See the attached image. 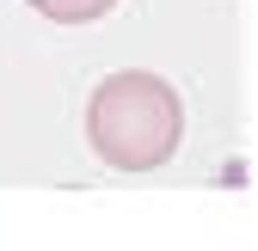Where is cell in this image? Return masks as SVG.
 Wrapping results in <instances>:
<instances>
[{
    "instance_id": "1",
    "label": "cell",
    "mask_w": 258,
    "mask_h": 251,
    "mask_svg": "<svg viewBox=\"0 0 258 251\" xmlns=\"http://www.w3.org/2000/svg\"><path fill=\"white\" fill-rule=\"evenodd\" d=\"M86 141L111 172H154L184 141V104L148 68L111 74L86 98Z\"/></svg>"
},
{
    "instance_id": "2",
    "label": "cell",
    "mask_w": 258,
    "mask_h": 251,
    "mask_svg": "<svg viewBox=\"0 0 258 251\" xmlns=\"http://www.w3.org/2000/svg\"><path fill=\"white\" fill-rule=\"evenodd\" d=\"M117 7V0H31V13H43L55 25H92V19H105Z\"/></svg>"
}]
</instances>
